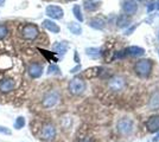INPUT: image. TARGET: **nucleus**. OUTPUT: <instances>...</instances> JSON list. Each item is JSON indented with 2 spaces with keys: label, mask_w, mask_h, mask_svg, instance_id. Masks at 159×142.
<instances>
[{
  "label": "nucleus",
  "mask_w": 159,
  "mask_h": 142,
  "mask_svg": "<svg viewBox=\"0 0 159 142\" xmlns=\"http://www.w3.org/2000/svg\"><path fill=\"white\" fill-rule=\"evenodd\" d=\"M154 141H156V142H159V134L157 135V136H156V139H154Z\"/></svg>",
  "instance_id": "nucleus-30"
},
{
  "label": "nucleus",
  "mask_w": 159,
  "mask_h": 142,
  "mask_svg": "<svg viewBox=\"0 0 159 142\" xmlns=\"http://www.w3.org/2000/svg\"><path fill=\"white\" fill-rule=\"evenodd\" d=\"M17 88V83L12 78H4L0 82V91L1 92H10Z\"/></svg>",
  "instance_id": "nucleus-9"
},
{
  "label": "nucleus",
  "mask_w": 159,
  "mask_h": 142,
  "mask_svg": "<svg viewBox=\"0 0 159 142\" xmlns=\"http://www.w3.org/2000/svg\"><path fill=\"white\" fill-rule=\"evenodd\" d=\"M127 53L133 56V57H140L145 53L144 49L143 47H139V46H129L127 49Z\"/></svg>",
  "instance_id": "nucleus-15"
},
{
  "label": "nucleus",
  "mask_w": 159,
  "mask_h": 142,
  "mask_svg": "<svg viewBox=\"0 0 159 142\" xmlns=\"http://www.w3.org/2000/svg\"><path fill=\"white\" fill-rule=\"evenodd\" d=\"M154 7L157 8V10H159V0H158V1H157V2H156V5H154Z\"/></svg>",
  "instance_id": "nucleus-29"
},
{
  "label": "nucleus",
  "mask_w": 159,
  "mask_h": 142,
  "mask_svg": "<svg viewBox=\"0 0 159 142\" xmlns=\"http://www.w3.org/2000/svg\"><path fill=\"white\" fill-rule=\"evenodd\" d=\"M146 126H147V129H149L151 133L158 132L159 130V115H156V116L150 117L149 121L146 122Z\"/></svg>",
  "instance_id": "nucleus-12"
},
{
  "label": "nucleus",
  "mask_w": 159,
  "mask_h": 142,
  "mask_svg": "<svg viewBox=\"0 0 159 142\" xmlns=\"http://www.w3.org/2000/svg\"><path fill=\"white\" fill-rule=\"evenodd\" d=\"M68 29L74 34H81V32H82V29H81L80 24H77V22H69Z\"/></svg>",
  "instance_id": "nucleus-17"
},
{
  "label": "nucleus",
  "mask_w": 159,
  "mask_h": 142,
  "mask_svg": "<svg viewBox=\"0 0 159 142\" xmlns=\"http://www.w3.org/2000/svg\"><path fill=\"white\" fill-rule=\"evenodd\" d=\"M0 133H4V134H11V130L6 127H1L0 126Z\"/></svg>",
  "instance_id": "nucleus-26"
},
{
  "label": "nucleus",
  "mask_w": 159,
  "mask_h": 142,
  "mask_svg": "<svg viewBox=\"0 0 159 142\" xmlns=\"http://www.w3.org/2000/svg\"><path fill=\"white\" fill-rule=\"evenodd\" d=\"M150 108H151L152 110L158 109L159 108V92H156V94L152 96L151 101H150Z\"/></svg>",
  "instance_id": "nucleus-18"
},
{
  "label": "nucleus",
  "mask_w": 159,
  "mask_h": 142,
  "mask_svg": "<svg viewBox=\"0 0 159 142\" xmlns=\"http://www.w3.org/2000/svg\"><path fill=\"white\" fill-rule=\"evenodd\" d=\"M153 7H154V6H153V4H150V5H149V7H147L149 12H150V11H152V10H153Z\"/></svg>",
  "instance_id": "nucleus-28"
},
{
  "label": "nucleus",
  "mask_w": 159,
  "mask_h": 142,
  "mask_svg": "<svg viewBox=\"0 0 159 142\" xmlns=\"http://www.w3.org/2000/svg\"><path fill=\"white\" fill-rule=\"evenodd\" d=\"M86 90V83L81 78H74L69 83V91L73 95H81Z\"/></svg>",
  "instance_id": "nucleus-3"
},
{
  "label": "nucleus",
  "mask_w": 159,
  "mask_h": 142,
  "mask_svg": "<svg viewBox=\"0 0 159 142\" xmlns=\"http://www.w3.org/2000/svg\"><path fill=\"white\" fill-rule=\"evenodd\" d=\"M58 71H60V69L56 67V65H50L49 69H48V74H58Z\"/></svg>",
  "instance_id": "nucleus-24"
},
{
  "label": "nucleus",
  "mask_w": 159,
  "mask_h": 142,
  "mask_svg": "<svg viewBox=\"0 0 159 142\" xmlns=\"http://www.w3.org/2000/svg\"><path fill=\"white\" fill-rule=\"evenodd\" d=\"M118 22V26H119V27H125V26H127V25H128L129 19L127 18V15L126 14H122L118 18V22Z\"/></svg>",
  "instance_id": "nucleus-19"
},
{
  "label": "nucleus",
  "mask_w": 159,
  "mask_h": 142,
  "mask_svg": "<svg viewBox=\"0 0 159 142\" xmlns=\"http://www.w3.org/2000/svg\"><path fill=\"white\" fill-rule=\"evenodd\" d=\"M4 2H5V0H0V5H2Z\"/></svg>",
  "instance_id": "nucleus-31"
},
{
  "label": "nucleus",
  "mask_w": 159,
  "mask_h": 142,
  "mask_svg": "<svg viewBox=\"0 0 159 142\" xmlns=\"http://www.w3.org/2000/svg\"><path fill=\"white\" fill-rule=\"evenodd\" d=\"M134 70H136V72L138 76H140V77H143V78L149 77L152 71L151 60H149V59L139 60V62L136 64V67H134Z\"/></svg>",
  "instance_id": "nucleus-1"
},
{
  "label": "nucleus",
  "mask_w": 159,
  "mask_h": 142,
  "mask_svg": "<svg viewBox=\"0 0 159 142\" xmlns=\"http://www.w3.org/2000/svg\"><path fill=\"white\" fill-rule=\"evenodd\" d=\"M98 7V2H94V1H86L84 2V8L87 10V11H94V10H96Z\"/></svg>",
  "instance_id": "nucleus-21"
},
{
  "label": "nucleus",
  "mask_w": 159,
  "mask_h": 142,
  "mask_svg": "<svg viewBox=\"0 0 159 142\" xmlns=\"http://www.w3.org/2000/svg\"><path fill=\"white\" fill-rule=\"evenodd\" d=\"M27 72L32 78H39L43 74V67L38 63H31L27 67Z\"/></svg>",
  "instance_id": "nucleus-10"
},
{
  "label": "nucleus",
  "mask_w": 159,
  "mask_h": 142,
  "mask_svg": "<svg viewBox=\"0 0 159 142\" xmlns=\"http://www.w3.org/2000/svg\"><path fill=\"white\" fill-rule=\"evenodd\" d=\"M43 26H44L48 31L52 32V33H58L60 30H61V29H60V26H58L55 22L50 20V19H45V20L43 22Z\"/></svg>",
  "instance_id": "nucleus-13"
},
{
  "label": "nucleus",
  "mask_w": 159,
  "mask_h": 142,
  "mask_svg": "<svg viewBox=\"0 0 159 142\" xmlns=\"http://www.w3.org/2000/svg\"><path fill=\"white\" fill-rule=\"evenodd\" d=\"M46 15L50 17L51 19H62L63 15H64V12L60 6H56V5H49L45 10Z\"/></svg>",
  "instance_id": "nucleus-8"
},
{
  "label": "nucleus",
  "mask_w": 159,
  "mask_h": 142,
  "mask_svg": "<svg viewBox=\"0 0 159 142\" xmlns=\"http://www.w3.org/2000/svg\"><path fill=\"white\" fill-rule=\"evenodd\" d=\"M125 87H126V82L121 76H114L108 82V88L115 92H119V91L123 90Z\"/></svg>",
  "instance_id": "nucleus-4"
},
{
  "label": "nucleus",
  "mask_w": 159,
  "mask_h": 142,
  "mask_svg": "<svg viewBox=\"0 0 159 142\" xmlns=\"http://www.w3.org/2000/svg\"><path fill=\"white\" fill-rule=\"evenodd\" d=\"M133 121L131 119H121L118 122V132L122 135H128L133 130Z\"/></svg>",
  "instance_id": "nucleus-5"
},
{
  "label": "nucleus",
  "mask_w": 159,
  "mask_h": 142,
  "mask_svg": "<svg viewBox=\"0 0 159 142\" xmlns=\"http://www.w3.org/2000/svg\"><path fill=\"white\" fill-rule=\"evenodd\" d=\"M78 142H94V141L91 140L90 137H82Z\"/></svg>",
  "instance_id": "nucleus-27"
},
{
  "label": "nucleus",
  "mask_w": 159,
  "mask_h": 142,
  "mask_svg": "<svg viewBox=\"0 0 159 142\" xmlns=\"http://www.w3.org/2000/svg\"><path fill=\"white\" fill-rule=\"evenodd\" d=\"M22 36L27 40H33L39 36V29L35 24H26L22 30Z\"/></svg>",
  "instance_id": "nucleus-2"
},
{
  "label": "nucleus",
  "mask_w": 159,
  "mask_h": 142,
  "mask_svg": "<svg viewBox=\"0 0 159 142\" xmlns=\"http://www.w3.org/2000/svg\"><path fill=\"white\" fill-rule=\"evenodd\" d=\"M89 26L95 29V30H102L105 27V22L100 18H94V19L89 20Z\"/></svg>",
  "instance_id": "nucleus-16"
},
{
  "label": "nucleus",
  "mask_w": 159,
  "mask_h": 142,
  "mask_svg": "<svg viewBox=\"0 0 159 142\" xmlns=\"http://www.w3.org/2000/svg\"><path fill=\"white\" fill-rule=\"evenodd\" d=\"M60 101V94L57 91H51L48 95H45V97L43 99V107L44 108H52L58 103Z\"/></svg>",
  "instance_id": "nucleus-6"
},
{
  "label": "nucleus",
  "mask_w": 159,
  "mask_h": 142,
  "mask_svg": "<svg viewBox=\"0 0 159 142\" xmlns=\"http://www.w3.org/2000/svg\"><path fill=\"white\" fill-rule=\"evenodd\" d=\"M52 50L55 53H60V55H64L68 50V44H65V42H61V43H56L53 44Z\"/></svg>",
  "instance_id": "nucleus-14"
},
{
  "label": "nucleus",
  "mask_w": 159,
  "mask_h": 142,
  "mask_svg": "<svg viewBox=\"0 0 159 142\" xmlns=\"http://www.w3.org/2000/svg\"><path fill=\"white\" fill-rule=\"evenodd\" d=\"M24 126H25V120H24V117H22V116L18 117L15 122V127L17 128V129H20V128H23Z\"/></svg>",
  "instance_id": "nucleus-22"
},
{
  "label": "nucleus",
  "mask_w": 159,
  "mask_h": 142,
  "mask_svg": "<svg viewBox=\"0 0 159 142\" xmlns=\"http://www.w3.org/2000/svg\"><path fill=\"white\" fill-rule=\"evenodd\" d=\"M8 34V29L5 25H0V39H4Z\"/></svg>",
  "instance_id": "nucleus-23"
},
{
  "label": "nucleus",
  "mask_w": 159,
  "mask_h": 142,
  "mask_svg": "<svg viewBox=\"0 0 159 142\" xmlns=\"http://www.w3.org/2000/svg\"><path fill=\"white\" fill-rule=\"evenodd\" d=\"M87 53L90 55V56H94V55H98L100 50L98 49H87Z\"/></svg>",
  "instance_id": "nucleus-25"
},
{
  "label": "nucleus",
  "mask_w": 159,
  "mask_h": 142,
  "mask_svg": "<svg viewBox=\"0 0 159 142\" xmlns=\"http://www.w3.org/2000/svg\"><path fill=\"white\" fill-rule=\"evenodd\" d=\"M56 137V128L52 124H45L40 130V139L45 141H52Z\"/></svg>",
  "instance_id": "nucleus-7"
},
{
  "label": "nucleus",
  "mask_w": 159,
  "mask_h": 142,
  "mask_svg": "<svg viewBox=\"0 0 159 142\" xmlns=\"http://www.w3.org/2000/svg\"><path fill=\"white\" fill-rule=\"evenodd\" d=\"M73 12H74V15H75V18L78 22H83V15H82V12H81V7H80L78 5H75V6H74Z\"/></svg>",
  "instance_id": "nucleus-20"
},
{
  "label": "nucleus",
  "mask_w": 159,
  "mask_h": 142,
  "mask_svg": "<svg viewBox=\"0 0 159 142\" xmlns=\"http://www.w3.org/2000/svg\"><path fill=\"white\" fill-rule=\"evenodd\" d=\"M123 11L127 13V14H134L138 10V4H136V0H126L123 2Z\"/></svg>",
  "instance_id": "nucleus-11"
}]
</instances>
